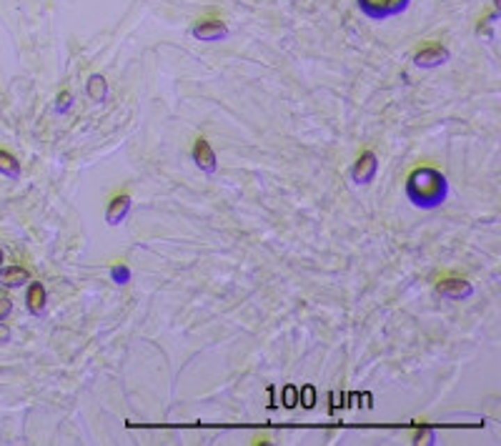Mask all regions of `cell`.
<instances>
[{
  "label": "cell",
  "mask_w": 501,
  "mask_h": 446,
  "mask_svg": "<svg viewBox=\"0 0 501 446\" xmlns=\"http://www.w3.org/2000/svg\"><path fill=\"white\" fill-rule=\"evenodd\" d=\"M404 191H406V198L416 208L434 211V208L444 206L446 198H449V181L438 168L421 166V168H413L408 173Z\"/></svg>",
  "instance_id": "cell-1"
},
{
  "label": "cell",
  "mask_w": 501,
  "mask_h": 446,
  "mask_svg": "<svg viewBox=\"0 0 501 446\" xmlns=\"http://www.w3.org/2000/svg\"><path fill=\"white\" fill-rule=\"evenodd\" d=\"M411 0H358L363 15H369L371 20H386L391 15L404 13Z\"/></svg>",
  "instance_id": "cell-2"
},
{
  "label": "cell",
  "mask_w": 501,
  "mask_h": 446,
  "mask_svg": "<svg viewBox=\"0 0 501 446\" xmlns=\"http://www.w3.org/2000/svg\"><path fill=\"white\" fill-rule=\"evenodd\" d=\"M436 294L446 301H466L474 296V286L461 276H446L436 283Z\"/></svg>",
  "instance_id": "cell-3"
},
{
  "label": "cell",
  "mask_w": 501,
  "mask_h": 446,
  "mask_svg": "<svg viewBox=\"0 0 501 446\" xmlns=\"http://www.w3.org/2000/svg\"><path fill=\"white\" fill-rule=\"evenodd\" d=\"M191 35L203 43H216L228 35V26L221 18H198L191 28Z\"/></svg>",
  "instance_id": "cell-4"
},
{
  "label": "cell",
  "mask_w": 501,
  "mask_h": 446,
  "mask_svg": "<svg viewBox=\"0 0 501 446\" xmlns=\"http://www.w3.org/2000/svg\"><path fill=\"white\" fill-rule=\"evenodd\" d=\"M191 158H193V164L200 168V173H208L213 176L216 170H218V158H216V151H213V145L208 143V138L198 136L193 143V151H191Z\"/></svg>",
  "instance_id": "cell-5"
},
{
  "label": "cell",
  "mask_w": 501,
  "mask_h": 446,
  "mask_svg": "<svg viewBox=\"0 0 501 446\" xmlns=\"http://www.w3.org/2000/svg\"><path fill=\"white\" fill-rule=\"evenodd\" d=\"M376 173H379V158H376L374 151H363L356 158L353 168H351V178H353L356 186H369L376 178Z\"/></svg>",
  "instance_id": "cell-6"
},
{
  "label": "cell",
  "mask_w": 501,
  "mask_h": 446,
  "mask_svg": "<svg viewBox=\"0 0 501 446\" xmlns=\"http://www.w3.org/2000/svg\"><path fill=\"white\" fill-rule=\"evenodd\" d=\"M446 61H449V51H446L441 43H429L413 53V63L424 70L438 68V65H444Z\"/></svg>",
  "instance_id": "cell-7"
},
{
  "label": "cell",
  "mask_w": 501,
  "mask_h": 446,
  "mask_svg": "<svg viewBox=\"0 0 501 446\" xmlns=\"http://www.w3.org/2000/svg\"><path fill=\"white\" fill-rule=\"evenodd\" d=\"M131 208H133L131 193H125V191L123 193H116L106 206V223L108 226H120V223L128 218Z\"/></svg>",
  "instance_id": "cell-8"
},
{
  "label": "cell",
  "mask_w": 501,
  "mask_h": 446,
  "mask_svg": "<svg viewBox=\"0 0 501 446\" xmlns=\"http://www.w3.org/2000/svg\"><path fill=\"white\" fill-rule=\"evenodd\" d=\"M45 286L40 281H33L31 286H28V294H25V303H28V311H31L33 316H40L45 311Z\"/></svg>",
  "instance_id": "cell-9"
},
{
  "label": "cell",
  "mask_w": 501,
  "mask_h": 446,
  "mask_svg": "<svg viewBox=\"0 0 501 446\" xmlns=\"http://www.w3.org/2000/svg\"><path fill=\"white\" fill-rule=\"evenodd\" d=\"M28 281H31V271L23 269V266L0 269V283H6V286H25Z\"/></svg>",
  "instance_id": "cell-10"
},
{
  "label": "cell",
  "mask_w": 501,
  "mask_h": 446,
  "mask_svg": "<svg viewBox=\"0 0 501 446\" xmlns=\"http://www.w3.org/2000/svg\"><path fill=\"white\" fill-rule=\"evenodd\" d=\"M86 93L90 101L103 103L108 98V81L103 76H98V73H93V76L86 81Z\"/></svg>",
  "instance_id": "cell-11"
},
{
  "label": "cell",
  "mask_w": 501,
  "mask_h": 446,
  "mask_svg": "<svg viewBox=\"0 0 501 446\" xmlns=\"http://www.w3.org/2000/svg\"><path fill=\"white\" fill-rule=\"evenodd\" d=\"M0 173H3V176H8V178H18L20 176L18 158L13 156V153L3 151V148H0Z\"/></svg>",
  "instance_id": "cell-12"
},
{
  "label": "cell",
  "mask_w": 501,
  "mask_h": 446,
  "mask_svg": "<svg viewBox=\"0 0 501 446\" xmlns=\"http://www.w3.org/2000/svg\"><path fill=\"white\" fill-rule=\"evenodd\" d=\"M111 278L116 283H128L131 281V269H128L125 264H116L111 269Z\"/></svg>",
  "instance_id": "cell-13"
},
{
  "label": "cell",
  "mask_w": 501,
  "mask_h": 446,
  "mask_svg": "<svg viewBox=\"0 0 501 446\" xmlns=\"http://www.w3.org/2000/svg\"><path fill=\"white\" fill-rule=\"evenodd\" d=\"M70 106H73V95H70V90H61V93H58L56 111H58V113H68Z\"/></svg>",
  "instance_id": "cell-14"
},
{
  "label": "cell",
  "mask_w": 501,
  "mask_h": 446,
  "mask_svg": "<svg viewBox=\"0 0 501 446\" xmlns=\"http://www.w3.org/2000/svg\"><path fill=\"white\" fill-rule=\"evenodd\" d=\"M434 431L429 427H421L419 431H416V436H413V444H434Z\"/></svg>",
  "instance_id": "cell-15"
},
{
  "label": "cell",
  "mask_w": 501,
  "mask_h": 446,
  "mask_svg": "<svg viewBox=\"0 0 501 446\" xmlns=\"http://www.w3.org/2000/svg\"><path fill=\"white\" fill-rule=\"evenodd\" d=\"M10 311H13V301L8 296H0V321H6L8 316H10Z\"/></svg>",
  "instance_id": "cell-16"
},
{
  "label": "cell",
  "mask_w": 501,
  "mask_h": 446,
  "mask_svg": "<svg viewBox=\"0 0 501 446\" xmlns=\"http://www.w3.org/2000/svg\"><path fill=\"white\" fill-rule=\"evenodd\" d=\"M301 394H303V406L311 408L313 401H316V391H313V386H303V389H301Z\"/></svg>",
  "instance_id": "cell-17"
},
{
  "label": "cell",
  "mask_w": 501,
  "mask_h": 446,
  "mask_svg": "<svg viewBox=\"0 0 501 446\" xmlns=\"http://www.w3.org/2000/svg\"><path fill=\"white\" fill-rule=\"evenodd\" d=\"M299 399H301L299 391H296L294 386H288V389H286V401H283V404H286V406L291 408V406H296V401H299Z\"/></svg>",
  "instance_id": "cell-18"
},
{
  "label": "cell",
  "mask_w": 501,
  "mask_h": 446,
  "mask_svg": "<svg viewBox=\"0 0 501 446\" xmlns=\"http://www.w3.org/2000/svg\"><path fill=\"white\" fill-rule=\"evenodd\" d=\"M8 339H10V331L6 326H0V344H6Z\"/></svg>",
  "instance_id": "cell-19"
},
{
  "label": "cell",
  "mask_w": 501,
  "mask_h": 446,
  "mask_svg": "<svg viewBox=\"0 0 501 446\" xmlns=\"http://www.w3.org/2000/svg\"><path fill=\"white\" fill-rule=\"evenodd\" d=\"M253 444H269V436H258V439L253 441Z\"/></svg>",
  "instance_id": "cell-20"
},
{
  "label": "cell",
  "mask_w": 501,
  "mask_h": 446,
  "mask_svg": "<svg viewBox=\"0 0 501 446\" xmlns=\"http://www.w3.org/2000/svg\"><path fill=\"white\" fill-rule=\"evenodd\" d=\"M0 269H3V248H0Z\"/></svg>",
  "instance_id": "cell-21"
}]
</instances>
